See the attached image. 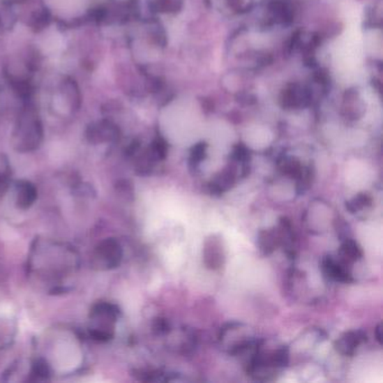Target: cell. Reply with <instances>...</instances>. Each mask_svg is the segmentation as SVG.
<instances>
[{
	"label": "cell",
	"mask_w": 383,
	"mask_h": 383,
	"mask_svg": "<svg viewBox=\"0 0 383 383\" xmlns=\"http://www.w3.org/2000/svg\"><path fill=\"white\" fill-rule=\"evenodd\" d=\"M29 1V0H8L6 3H10V5H14V3H24Z\"/></svg>",
	"instance_id": "cell-22"
},
{
	"label": "cell",
	"mask_w": 383,
	"mask_h": 383,
	"mask_svg": "<svg viewBox=\"0 0 383 383\" xmlns=\"http://www.w3.org/2000/svg\"><path fill=\"white\" fill-rule=\"evenodd\" d=\"M257 244L263 253L271 254L280 245L277 231L264 230V231L260 232Z\"/></svg>",
	"instance_id": "cell-13"
},
{
	"label": "cell",
	"mask_w": 383,
	"mask_h": 383,
	"mask_svg": "<svg viewBox=\"0 0 383 383\" xmlns=\"http://www.w3.org/2000/svg\"><path fill=\"white\" fill-rule=\"evenodd\" d=\"M323 271L326 277L338 283H353L351 272L347 269V263L344 261H335L331 257H325L323 261Z\"/></svg>",
	"instance_id": "cell-7"
},
{
	"label": "cell",
	"mask_w": 383,
	"mask_h": 383,
	"mask_svg": "<svg viewBox=\"0 0 383 383\" xmlns=\"http://www.w3.org/2000/svg\"><path fill=\"white\" fill-rule=\"evenodd\" d=\"M236 177V171L234 170L232 167L219 172V174H217L216 178L213 179L209 185L211 193L215 195H220V193L230 190L235 185Z\"/></svg>",
	"instance_id": "cell-11"
},
{
	"label": "cell",
	"mask_w": 383,
	"mask_h": 383,
	"mask_svg": "<svg viewBox=\"0 0 383 383\" xmlns=\"http://www.w3.org/2000/svg\"><path fill=\"white\" fill-rule=\"evenodd\" d=\"M44 139L43 124L38 110L29 101L20 110L12 134V143L17 152L38 150Z\"/></svg>",
	"instance_id": "cell-1"
},
{
	"label": "cell",
	"mask_w": 383,
	"mask_h": 383,
	"mask_svg": "<svg viewBox=\"0 0 383 383\" xmlns=\"http://www.w3.org/2000/svg\"><path fill=\"white\" fill-rule=\"evenodd\" d=\"M371 204V196H369L368 193H359L354 198L346 202V208L351 213H356V211H361L363 208L369 207Z\"/></svg>",
	"instance_id": "cell-16"
},
{
	"label": "cell",
	"mask_w": 383,
	"mask_h": 383,
	"mask_svg": "<svg viewBox=\"0 0 383 383\" xmlns=\"http://www.w3.org/2000/svg\"><path fill=\"white\" fill-rule=\"evenodd\" d=\"M279 169L285 176L296 179L301 185L307 183L309 172L303 169V165L297 159L285 156L283 159L280 160Z\"/></svg>",
	"instance_id": "cell-10"
},
{
	"label": "cell",
	"mask_w": 383,
	"mask_h": 383,
	"mask_svg": "<svg viewBox=\"0 0 383 383\" xmlns=\"http://www.w3.org/2000/svg\"><path fill=\"white\" fill-rule=\"evenodd\" d=\"M340 257L343 259L342 261L345 263L355 262L363 257V252H362L360 245L351 239H346L344 241L343 244L340 246Z\"/></svg>",
	"instance_id": "cell-14"
},
{
	"label": "cell",
	"mask_w": 383,
	"mask_h": 383,
	"mask_svg": "<svg viewBox=\"0 0 383 383\" xmlns=\"http://www.w3.org/2000/svg\"><path fill=\"white\" fill-rule=\"evenodd\" d=\"M153 329H154L156 334H167L170 331V324L165 318H158L153 324Z\"/></svg>",
	"instance_id": "cell-20"
},
{
	"label": "cell",
	"mask_w": 383,
	"mask_h": 383,
	"mask_svg": "<svg viewBox=\"0 0 383 383\" xmlns=\"http://www.w3.org/2000/svg\"><path fill=\"white\" fill-rule=\"evenodd\" d=\"M206 152H207V144L206 143H199L193 147L191 151L190 162L193 167L197 165L205 159Z\"/></svg>",
	"instance_id": "cell-18"
},
{
	"label": "cell",
	"mask_w": 383,
	"mask_h": 383,
	"mask_svg": "<svg viewBox=\"0 0 383 383\" xmlns=\"http://www.w3.org/2000/svg\"><path fill=\"white\" fill-rule=\"evenodd\" d=\"M202 257L206 266L211 270H217L223 266L225 262V250L222 239L217 235L208 237L204 244Z\"/></svg>",
	"instance_id": "cell-5"
},
{
	"label": "cell",
	"mask_w": 383,
	"mask_h": 383,
	"mask_svg": "<svg viewBox=\"0 0 383 383\" xmlns=\"http://www.w3.org/2000/svg\"><path fill=\"white\" fill-rule=\"evenodd\" d=\"M121 316L119 306L100 301L93 306L89 315V335L93 340L106 343L115 336L116 323Z\"/></svg>",
	"instance_id": "cell-2"
},
{
	"label": "cell",
	"mask_w": 383,
	"mask_h": 383,
	"mask_svg": "<svg viewBox=\"0 0 383 383\" xmlns=\"http://www.w3.org/2000/svg\"><path fill=\"white\" fill-rule=\"evenodd\" d=\"M123 261V248L115 239L101 241L91 254L90 264L98 271H108L119 268Z\"/></svg>",
	"instance_id": "cell-3"
},
{
	"label": "cell",
	"mask_w": 383,
	"mask_h": 383,
	"mask_svg": "<svg viewBox=\"0 0 383 383\" xmlns=\"http://www.w3.org/2000/svg\"><path fill=\"white\" fill-rule=\"evenodd\" d=\"M381 331H382V329H381V325H377V329H375V337H377V340L380 344H381V338H382V335H381Z\"/></svg>",
	"instance_id": "cell-21"
},
{
	"label": "cell",
	"mask_w": 383,
	"mask_h": 383,
	"mask_svg": "<svg viewBox=\"0 0 383 383\" xmlns=\"http://www.w3.org/2000/svg\"><path fill=\"white\" fill-rule=\"evenodd\" d=\"M10 180V167L8 161L0 156V193L6 190Z\"/></svg>",
	"instance_id": "cell-17"
},
{
	"label": "cell",
	"mask_w": 383,
	"mask_h": 383,
	"mask_svg": "<svg viewBox=\"0 0 383 383\" xmlns=\"http://www.w3.org/2000/svg\"><path fill=\"white\" fill-rule=\"evenodd\" d=\"M61 91L66 104L69 105L70 110H79L82 104V95L78 82L71 77H66L61 82Z\"/></svg>",
	"instance_id": "cell-9"
},
{
	"label": "cell",
	"mask_w": 383,
	"mask_h": 383,
	"mask_svg": "<svg viewBox=\"0 0 383 383\" xmlns=\"http://www.w3.org/2000/svg\"><path fill=\"white\" fill-rule=\"evenodd\" d=\"M181 5V0H158L156 7L160 12H174Z\"/></svg>",
	"instance_id": "cell-19"
},
{
	"label": "cell",
	"mask_w": 383,
	"mask_h": 383,
	"mask_svg": "<svg viewBox=\"0 0 383 383\" xmlns=\"http://www.w3.org/2000/svg\"><path fill=\"white\" fill-rule=\"evenodd\" d=\"M38 188L27 180H20L15 185V204L18 209L27 211L38 200Z\"/></svg>",
	"instance_id": "cell-6"
},
{
	"label": "cell",
	"mask_w": 383,
	"mask_h": 383,
	"mask_svg": "<svg viewBox=\"0 0 383 383\" xmlns=\"http://www.w3.org/2000/svg\"><path fill=\"white\" fill-rule=\"evenodd\" d=\"M86 139L93 145L115 143L121 139V130L112 121L101 119L87 127Z\"/></svg>",
	"instance_id": "cell-4"
},
{
	"label": "cell",
	"mask_w": 383,
	"mask_h": 383,
	"mask_svg": "<svg viewBox=\"0 0 383 383\" xmlns=\"http://www.w3.org/2000/svg\"><path fill=\"white\" fill-rule=\"evenodd\" d=\"M51 22H52V15L50 13L49 9L47 7H40V8L35 9L29 16V27L34 32H42L50 27Z\"/></svg>",
	"instance_id": "cell-12"
},
{
	"label": "cell",
	"mask_w": 383,
	"mask_h": 383,
	"mask_svg": "<svg viewBox=\"0 0 383 383\" xmlns=\"http://www.w3.org/2000/svg\"><path fill=\"white\" fill-rule=\"evenodd\" d=\"M16 335V325L12 320H0V349L12 345Z\"/></svg>",
	"instance_id": "cell-15"
},
{
	"label": "cell",
	"mask_w": 383,
	"mask_h": 383,
	"mask_svg": "<svg viewBox=\"0 0 383 383\" xmlns=\"http://www.w3.org/2000/svg\"><path fill=\"white\" fill-rule=\"evenodd\" d=\"M364 340H366V335L363 331H347L336 340L335 349L337 352H340V354L351 356L354 354L357 347L363 343Z\"/></svg>",
	"instance_id": "cell-8"
}]
</instances>
